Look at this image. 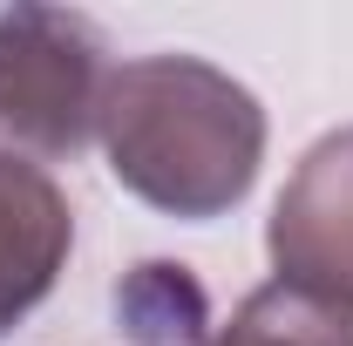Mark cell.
Listing matches in <instances>:
<instances>
[{
    "label": "cell",
    "instance_id": "obj_1",
    "mask_svg": "<svg viewBox=\"0 0 353 346\" xmlns=\"http://www.w3.org/2000/svg\"><path fill=\"white\" fill-rule=\"evenodd\" d=\"M95 136L116 183L183 224L238 211L265 163L259 95L197 54H143L109 68Z\"/></svg>",
    "mask_w": 353,
    "mask_h": 346
},
{
    "label": "cell",
    "instance_id": "obj_2",
    "mask_svg": "<svg viewBox=\"0 0 353 346\" xmlns=\"http://www.w3.org/2000/svg\"><path fill=\"white\" fill-rule=\"evenodd\" d=\"M102 28L68 7H0V136L34 156H75L102 116Z\"/></svg>",
    "mask_w": 353,
    "mask_h": 346
},
{
    "label": "cell",
    "instance_id": "obj_3",
    "mask_svg": "<svg viewBox=\"0 0 353 346\" xmlns=\"http://www.w3.org/2000/svg\"><path fill=\"white\" fill-rule=\"evenodd\" d=\"M265 252L279 278L353 299V123L319 136L285 176L265 224Z\"/></svg>",
    "mask_w": 353,
    "mask_h": 346
},
{
    "label": "cell",
    "instance_id": "obj_4",
    "mask_svg": "<svg viewBox=\"0 0 353 346\" xmlns=\"http://www.w3.org/2000/svg\"><path fill=\"white\" fill-rule=\"evenodd\" d=\"M68 245H75V211L61 183L41 163L0 150V340L54 292Z\"/></svg>",
    "mask_w": 353,
    "mask_h": 346
},
{
    "label": "cell",
    "instance_id": "obj_5",
    "mask_svg": "<svg viewBox=\"0 0 353 346\" xmlns=\"http://www.w3.org/2000/svg\"><path fill=\"white\" fill-rule=\"evenodd\" d=\"M204 346H353V299L272 278Z\"/></svg>",
    "mask_w": 353,
    "mask_h": 346
},
{
    "label": "cell",
    "instance_id": "obj_6",
    "mask_svg": "<svg viewBox=\"0 0 353 346\" xmlns=\"http://www.w3.org/2000/svg\"><path fill=\"white\" fill-rule=\"evenodd\" d=\"M130 333L143 346H197V326H204V292L183 278V265H143L130 285L116 292Z\"/></svg>",
    "mask_w": 353,
    "mask_h": 346
}]
</instances>
